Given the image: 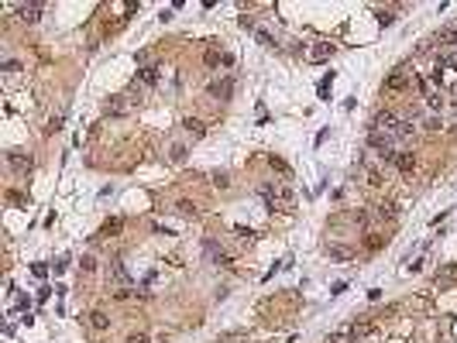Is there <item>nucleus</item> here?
Returning a JSON list of instances; mask_svg holds the SVG:
<instances>
[{
    "mask_svg": "<svg viewBox=\"0 0 457 343\" xmlns=\"http://www.w3.org/2000/svg\"><path fill=\"white\" fill-rule=\"evenodd\" d=\"M385 161H389V165H395L399 172H412V168H416V155H412V151H402V148L392 151Z\"/></svg>",
    "mask_w": 457,
    "mask_h": 343,
    "instance_id": "obj_1",
    "label": "nucleus"
},
{
    "mask_svg": "<svg viewBox=\"0 0 457 343\" xmlns=\"http://www.w3.org/2000/svg\"><path fill=\"white\" fill-rule=\"evenodd\" d=\"M406 86H409V69H395L389 76V82H385L389 93H399V90H406Z\"/></svg>",
    "mask_w": 457,
    "mask_h": 343,
    "instance_id": "obj_2",
    "label": "nucleus"
},
{
    "mask_svg": "<svg viewBox=\"0 0 457 343\" xmlns=\"http://www.w3.org/2000/svg\"><path fill=\"white\" fill-rule=\"evenodd\" d=\"M230 93H234V82H230V79H213V82H210V96H217V100H230Z\"/></svg>",
    "mask_w": 457,
    "mask_h": 343,
    "instance_id": "obj_3",
    "label": "nucleus"
},
{
    "mask_svg": "<svg viewBox=\"0 0 457 343\" xmlns=\"http://www.w3.org/2000/svg\"><path fill=\"white\" fill-rule=\"evenodd\" d=\"M333 52H337V45H333V41H320V45L309 52V62H327Z\"/></svg>",
    "mask_w": 457,
    "mask_h": 343,
    "instance_id": "obj_4",
    "label": "nucleus"
},
{
    "mask_svg": "<svg viewBox=\"0 0 457 343\" xmlns=\"http://www.w3.org/2000/svg\"><path fill=\"white\" fill-rule=\"evenodd\" d=\"M42 14H45V7H42V4H24V7H21V17H24L28 24H38V21H42Z\"/></svg>",
    "mask_w": 457,
    "mask_h": 343,
    "instance_id": "obj_5",
    "label": "nucleus"
},
{
    "mask_svg": "<svg viewBox=\"0 0 457 343\" xmlns=\"http://www.w3.org/2000/svg\"><path fill=\"white\" fill-rule=\"evenodd\" d=\"M31 165H34L31 155H24V151H14L11 155V168L14 172H31Z\"/></svg>",
    "mask_w": 457,
    "mask_h": 343,
    "instance_id": "obj_6",
    "label": "nucleus"
},
{
    "mask_svg": "<svg viewBox=\"0 0 457 343\" xmlns=\"http://www.w3.org/2000/svg\"><path fill=\"white\" fill-rule=\"evenodd\" d=\"M436 45H444V48H457V28H444V31L436 34Z\"/></svg>",
    "mask_w": 457,
    "mask_h": 343,
    "instance_id": "obj_7",
    "label": "nucleus"
},
{
    "mask_svg": "<svg viewBox=\"0 0 457 343\" xmlns=\"http://www.w3.org/2000/svg\"><path fill=\"white\" fill-rule=\"evenodd\" d=\"M137 79L145 82V86H155V82H158V69H155V66H145L141 72H137Z\"/></svg>",
    "mask_w": 457,
    "mask_h": 343,
    "instance_id": "obj_8",
    "label": "nucleus"
},
{
    "mask_svg": "<svg viewBox=\"0 0 457 343\" xmlns=\"http://www.w3.org/2000/svg\"><path fill=\"white\" fill-rule=\"evenodd\" d=\"M90 326H93V330H107V326H110V319H107V312H100V309H93V312H90Z\"/></svg>",
    "mask_w": 457,
    "mask_h": 343,
    "instance_id": "obj_9",
    "label": "nucleus"
},
{
    "mask_svg": "<svg viewBox=\"0 0 457 343\" xmlns=\"http://www.w3.org/2000/svg\"><path fill=\"white\" fill-rule=\"evenodd\" d=\"M183 127H186V131H189L193 137H203V134H206V124H203V120H193V117H189Z\"/></svg>",
    "mask_w": 457,
    "mask_h": 343,
    "instance_id": "obj_10",
    "label": "nucleus"
},
{
    "mask_svg": "<svg viewBox=\"0 0 457 343\" xmlns=\"http://www.w3.org/2000/svg\"><path fill=\"white\" fill-rule=\"evenodd\" d=\"M378 217H382V220H385V217H395V203H382V206H378Z\"/></svg>",
    "mask_w": 457,
    "mask_h": 343,
    "instance_id": "obj_11",
    "label": "nucleus"
},
{
    "mask_svg": "<svg viewBox=\"0 0 457 343\" xmlns=\"http://www.w3.org/2000/svg\"><path fill=\"white\" fill-rule=\"evenodd\" d=\"M254 38H258V41H262L265 48H275V38H272L268 31H254Z\"/></svg>",
    "mask_w": 457,
    "mask_h": 343,
    "instance_id": "obj_12",
    "label": "nucleus"
},
{
    "mask_svg": "<svg viewBox=\"0 0 457 343\" xmlns=\"http://www.w3.org/2000/svg\"><path fill=\"white\" fill-rule=\"evenodd\" d=\"M327 343H351V333H333V336H327Z\"/></svg>",
    "mask_w": 457,
    "mask_h": 343,
    "instance_id": "obj_13",
    "label": "nucleus"
},
{
    "mask_svg": "<svg viewBox=\"0 0 457 343\" xmlns=\"http://www.w3.org/2000/svg\"><path fill=\"white\" fill-rule=\"evenodd\" d=\"M444 62H447V69H457V48H450V52H447Z\"/></svg>",
    "mask_w": 457,
    "mask_h": 343,
    "instance_id": "obj_14",
    "label": "nucleus"
},
{
    "mask_svg": "<svg viewBox=\"0 0 457 343\" xmlns=\"http://www.w3.org/2000/svg\"><path fill=\"white\" fill-rule=\"evenodd\" d=\"M179 209H183V217H196V206H193V203H186V199L179 203Z\"/></svg>",
    "mask_w": 457,
    "mask_h": 343,
    "instance_id": "obj_15",
    "label": "nucleus"
},
{
    "mask_svg": "<svg viewBox=\"0 0 457 343\" xmlns=\"http://www.w3.org/2000/svg\"><path fill=\"white\" fill-rule=\"evenodd\" d=\"M114 274H117V282H131L127 271H124V264H114Z\"/></svg>",
    "mask_w": 457,
    "mask_h": 343,
    "instance_id": "obj_16",
    "label": "nucleus"
},
{
    "mask_svg": "<svg viewBox=\"0 0 457 343\" xmlns=\"http://www.w3.org/2000/svg\"><path fill=\"white\" fill-rule=\"evenodd\" d=\"M31 271H34V274H38V278H45V274H48V264H34Z\"/></svg>",
    "mask_w": 457,
    "mask_h": 343,
    "instance_id": "obj_17",
    "label": "nucleus"
},
{
    "mask_svg": "<svg viewBox=\"0 0 457 343\" xmlns=\"http://www.w3.org/2000/svg\"><path fill=\"white\" fill-rule=\"evenodd\" d=\"M330 258H337V261H341V258H347V251H344V247H330Z\"/></svg>",
    "mask_w": 457,
    "mask_h": 343,
    "instance_id": "obj_18",
    "label": "nucleus"
},
{
    "mask_svg": "<svg viewBox=\"0 0 457 343\" xmlns=\"http://www.w3.org/2000/svg\"><path fill=\"white\" fill-rule=\"evenodd\" d=\"M127 343H148V336H131Z\"/></svg>",
    "mask_w": 457,
    "mask_h": 343,
    "instance_id": "obj_19",
    "label": "nucleus"
}]
</instances>
